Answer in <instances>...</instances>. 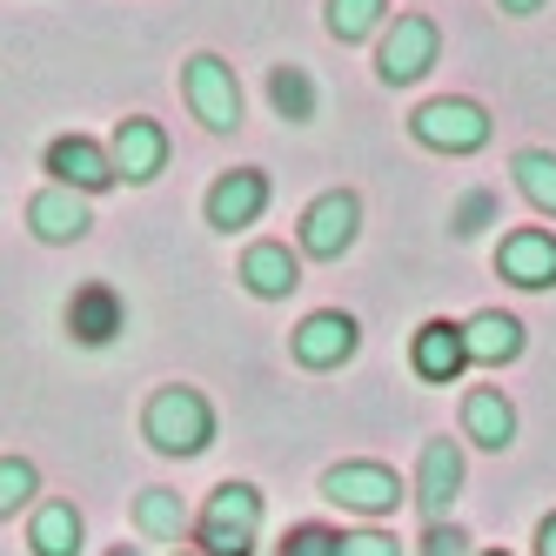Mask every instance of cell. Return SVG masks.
<instances>
[{"instance_id": "22", "label": "cell", "mask_w": 556, "mask_h": 556, "mask_svg": "<svg viewBox=\"0 0 556 556\" xmlns=\"http://www.w3.org/2000/svg\"><path fill=\"white\" fill-rule=\"evenodd\" d=\"M268 101H275V114H282L289 128L315 122V81H308V67H275L268 74Z\"/></svg>"}, {"instance_id": "2", "label": "cell", "mask_w": 556, "mask_h": 556, "mask_svg": "<svg viewBox=\"0 0 556 556\" xmlns=\"http://www.w3.org/2000/svg\"><path fill=\"white\" fill-rule=\"evenodd\" d=\"M255 536H262V490L255 483H222L194 523V543L202 556H255Z\"/></svg>"}, {"instance_id": "19", "label": "cell", "mask_w": 556, "mask_h": 556, "mask_svg": "<svg viewBox=\"0 0 556 556\" xmlns=\"http://www.w3.org/2000/svg\"><path fill=\"white\" fill-rule=\"evenodd\" d=\"M242 282H249V295H262V302H282L289 289H302V262H295L282 242H255V249L242 255Z\"/></svg>"}, {"instance_id": "20", "label": "cell", "mask_w": 556, "mask_h": 556, "mask_svg": "<svg viewBox=\"0 0 556 556\" xmlns=\"http://www.w3.org/2000/svg\"><path fill=\"white\" fill-rule=\"evenodd\" d=\"M27 543H34V556H74V549H81V509H74V503H41V509H34Z\"/></svg>"}, {"instance_id": "28", "label": "cell", "mask_w": 556, "mask_h": 556, "mask_svg": "<svg viewBox=\"0 0 556 556\" xmlns=\"http://www.w3.org/2000/svg\"><path fill=\"white\" fill-rule=\"evenodd\" d=\"M422 556H469V536H463L456 523H429V536H422Z\"/></svg>"}, {"instance_id": "31", "label": "cell", "mask_w": 556, "mask_h": 556, "mask_svg": "<svg viewBox=\"0 0 556 556\" xmlns=\"http://www.w3.org/2000/svg\"><path fill=\"white\" fill-rule=\"evenodd\" d=\"M543 0H503V14H536Z\"/></svg>"}, {"instance_id": "24", "label": "cell", "mask_w": 556, "mask_h": 556, "mask_svg": "<svg viewBox=\"0 0 556 556\" xmlns=\"http://www.w3.org/2000/svg\"><path fill=\"white\" fill-rule=\"evenodd\" d=\"M382 14H389V0H329V34L336 41H369Z\"/></svg>"}, {"instance_id": "17", "label": "cell", "mask_w": 556, "mask_h": 556, "mask_svg": "<svg viewBox=\"0 0 556 556\" xmlns=\"http://www.w3.org/2000/svg\"><path fill=\"white\" fill-rule=\"evenodd\" d=\"M463 342H469V363H483V369H503L523 355V323L503 308H483V315H469L463 323Z\"/></svg>"}, {"instance_id": "10", "label": "cell", "mask_w": 556, "mask_h": 556, "mask_svg": "<svg viewBox=\"0 0 556 556\" xmlns=\"http://www.w3.org/2000/svg\"><path fill=\"white\" fill-rule=\"evenodd\" d=\"M268 208V175L262 168H228L215 188H208V228L235 235V228H255Z\"/></svg>"}, {"instance_id": "6", "label": "cell", "mask_w": 556, "mask_h": 556, "mask_svg": "<svg viewBox=\"0 0 556 556\" xmlns=\"http://www.w3.org/2000/svg\"><path fill=\"white\" fill-rule=\"evenodd\" d=\"M355 228H363V202H355L349 188L315 194L308 215H302V255H315V262H342V255L355 249Z\"/></svg>"}, {"instance_id": "25", "label": "cell", "mask_w": 556, "mask_h": 556, "mask_svg": "<svg viewBox=\"0 0 556 556\" xmlns=\"http://www.w3.org/2000/svg\"><path fill=\"white\" fill-rule=\"evenodd\" d=\"M34 490H41V469H34L27 456H0V516H14L21 503H34Z\"/></svg>"}, {"instance_id": "27", "label": "cell", "mask_w": 556, "mask_h": 556, "mask_svg": "<svg viewBox=\"0 0 556 556\" xmlns=\"http://www.w3.org/2000/svg\"><path fill=\"white\" fill-rule=\"evenodd\" d=\"M282 556H336V530L302 523V530H289V536H282Z\"/></svg>"}, {"instance_id": "29", "label": "cell", "mask_w": 556, "mask_h": 556, "mask_svg": "<svg viewBox=\"0 0 556 556\" xmlns=\"http://www.w3.org/2000/svg\"><path fill=\"white\" fill-rule=\"evenodd\" d=\"M483 222H490V194H469V202L456 208V235H476Z\"/></svg>"}, {"instance_id": "7", "label": "cell", "mask_w": 556, "mask_h": 556, "mask_svg": "<svg viewBox=\"0 0 556 556\" xmlns=\"http://www.w3.org/2000/svg\"><path fill=\"white\" fill-rule=\"evenodd\" d=\"M323 496L355 509V516H389L395 503H403V483H395L389 463H336L323 476Z\"/></svg>"}, {"instance_id": "8", "label": "cell", "mask_w": 556, "mask_h": 556, "mask_svg": "<svg viewBox=\"0 0 556 556\" xmlns=\"http://www.w3.org/2000/svg\"><path fill=\"white\" fill-rule=\"evenodd\" d=\"M463 496V443L450 435H435L422 443V469H416V509L429 523H450V503Z\"/></svg>"}, {"instance_id": "15", "label": "cell", "mask_w": 556, "mask_h": 556, "mask_svg": "<svg viewBox=\"0 0 556 556\" xmlns=\"http://www.w3.org/2000/svg\"><path fill=\"white\" fill-rule=\"evenodd\" d=\"M27 228L41 235V242H81V235L94 228V215H88V194H74V188H41L27 202Z\"/></svg>"}, {"instance_id": "30", "label": "cell", "mask_w": 556, "mask_h": 556, "mask_svg": "<svg viewBox=\"0 0 556 556\" xmlns=\"http://www.w3.org/2000/svg\"><path fill=\"white\" fill-rule=\"evenodd\" d=\"M536 556H556V516H543V523H536Z\"/></svg>"}, {"instance_id": "12", "label": "cell", "mask_w": 556, "mask_h": 556, "mask_svg": "<svg viewBox=\"0 0 556 556\" xmlns=\"http://www.w3.org/2000/svg\"><path fill=\"white\" fill-rule=\"evenodd\" d=\"M48 175H54V188H74V194H101V188H114L108 148L88 141V135H61V141L48 148Z\"/></svg>"}, {"instance_id": "33", "label": "cell", "mask_w": 556, "mask_h": 556, "mask_svg": "<svg viewBox=\"0 0 556 556\" xmlns=\"http://www.w3.org/2000/svg\"><path fill=\"white\" fill-rule=\"evenodd\" d=\"M483 556H509V549H483Z\"/></svg>"}, {"instance_id": "14", "label": "cell", "mask_w": 556, "mask_h": 556, "mask_svg": "<svg viewBox=\"0 0 556 556\" xmlns=\"http://www.w3.org/2000/svg\"><path fill=\"white\" fill-rule=\"evenodd\" d=\"M108 162H114V181H154L168 162V135L148 122V114H128L122 128H114V148H108Z\"/></svg>"}, {"instance_id": "23", "label": "cell", "mask_w": 556, "mask_h": 556, "mask_svg": "<svg viewBox=\"0 0 556 556\" xmlns=\"http://www.w3.org/2000/svg\"><path fill=\"white\" fill-rule=\"evenodd\" d=\"M516 188H523L543 215H556V154L523 148V154H516Z\"/></svg>"}, {"instance_id": "1", "label": "cell", "mask_w": 556, "mask_h": 556, "mask_svg": "<svg viewBox=\"0 0 556 556\" xmlns=\"http://www.w3.org/2000/svg\"><path fill=\"white\" fill-rule=\"evenodd\" d=\"M141 435H148L162 456H202V450L215 443V403H208L202 389H188V382H168V389L148 395Z\"/></svg>"}, {"instance_id": "32", "label": "cell", "mask_w": 556, "mask_h": 556, "mask_svg": "<svg viewBox=\"0 0 556 556\" xmlns=\"http://www.w3.org/2000/svg\"><path fill=\"white\" fill-rule=\"evenodd\" d=\"M114 556H141V549H114Z\"/></svg>"}, {"instance_id": "16", "label": "cell", "mask_w": 556, "mask_h": 556, "mask_svg": "<svg viewBox=\"0 0 556 556\" xmlns=\"http://www.w3.org/2000/svg\"><path fill=\"white\" fill-rule=\"evenodd\" d=\"M409 363H416V376L422 382H456L463 369H469V342H463V323H422L416 329V349H409Z\"/></svg>"}, {"instance_id": "18", "label": "cell", "mask_w": 556, "mask_h": 556, "mask_svg": "<svg viewBox=\"0 0 556 556\" xmlns=\"http://www.w3.org/2000/svg\"><path fill=\"white\" fill-rule=\"evenodd\" d=\"M463 435L476 450H509L516 443V409L503 389H469L463 395Z\"/></svg>"}, {"instance_id": "9", "label": "cell", "mask_w": 556, "mask_h": 556, "mask_svg": "<svg viewBox=\"0 0 556 556\" xmlns=\"http://www.w3.org/2000/svg\"><path fill=\"white\" fill-rule=\"evenodd\" d=\"M355 342H363L355 315H342V308H315L308 323L295 329V363H302V369H342L349 355H355Z\"/></svg>"}, {"instance_id": "26", "label": "cell", "mask_w": 556, "mask_h": 556, "mask_svg": "<svg viewBox=\"0 0 556 556\" xmlns=\"http://www.w3.org/2000/svg\"><path fill=\"white\" fill-rule=\"evenodd\" d=\"M336 556H403V543L382 536V530H342L336 536Z\"/></svg>"}, {"instance_id": "3", "label": "cell", "mask_w": 556, "mask_h": 556, "mask_svg": "<svg viewBox=\"0 0 556 556\" xmlns=\"http://www.w3.org/2000/svg\"><path fill=\"white\" fill-rule=\"evenodd\" d=\"M409 135L422 148H435V154H476L490 141V114L476 101H463V94H443V101H422L409 114Z\"/></svg>"}, {"instance_id": "4", "label": "cell", "mask_w": 556, "mask_h": 556, "mask_svg": "<svg viewBox=\"0 0 556 556\" xmlns=\"http://www.w3.org/2000/svg\"><path fill=\"white\" fill-rule=\"evenodd\" d=\"M181 94H188V108H194L202 128H215V135L242 128V88H235V67L222 54H194L181 67Z\"/></svg>"}, {"instance_id": "5", "label": "cell", "mask_w": 556, "mask_h": 556, "mask_svg": "<svg viewBox=\"0 0 556 556\" xmlns=\"http://www.w3.org/2000/svg\"><path fill=\"white\" fill-rule=\"evenodd\" d=\"M435 48H443V34H435L429 14H395V27L382 34V54H376V74L389 88H409L435 67Z\"/></svg>"}, {"instance_id": "21", "label": "cell", "mask_w": 556, "mask_h": 556, "mask_svg": "<svg viewBox=\"0 0 556 556\" xmlns=\"http://www.w3.org/2000/svg\"><path fill=\"white\" fill-rule=\"evenodd\" d=\"M135 523H141V536H154V543H181L188 536V503L175 496V490H141L135 496Z\"/></svg>"}, {"instance_id": "13", "label": "cell", "mask_w": 556, "mask_h": 556, "mask_svg": "<svg viewBox=\"0 0 556 556\" xmlns=\"http://www.w3.org/2000/svg\"><path fill=\"white\" fill-rule=\"evenodd\" d=\"M128 329V302L114 295L108 282H81L74 289V302H67V336L81 342V349H101V342H114Z\"/></svg>"}, {"instance_id": "11", "label": "cell", "mask_w": 556, "mask_h": 556, "mask_svg": "<svg viewBox=\"0 0 556 556\" xmlns=\"http://www.w3.org/2000/svg\"><path fill=\"white\" fill-rule=\"evenodd\" d=\"M496 268H503V282H516V289H556V235L549 228L503 235Z\"/></svg>"}]
</instances>
